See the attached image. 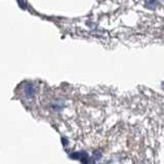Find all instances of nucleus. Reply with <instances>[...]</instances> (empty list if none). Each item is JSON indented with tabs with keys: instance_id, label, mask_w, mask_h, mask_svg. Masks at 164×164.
<instances>
[{
	"instance_id": "nucleus-1",
	"label": "nucleus",
	"mask_w": 164,
	"mask_h": 164,
	"mask_svg": "<svg viewBox=\"0 0 164 164\" xmlns=\"http://www.w3.org/2000/svg\"><path fill=\"white\" fill-rule=\"evenodd\" d=\"M25 92H26V94H27L28 96H32L33 93H34V88H33V86L28 84V85L25 87Z\"/></svg>"
}]
</instances>
